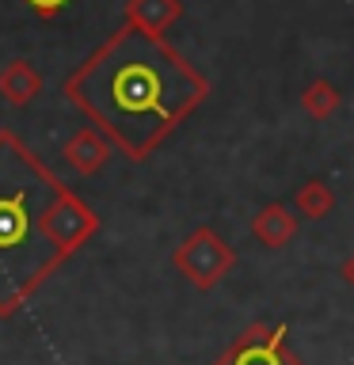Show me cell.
Masks as SVG:
<instances>
[{
    "label": "cell",
    "instance_id": "obj_9",
    "mask_svg": "<svg viewBox=\"0 0 354 365\" xmlns=\"http://www.w3.org/2000/svg\"><path fill=\"white\" fill-rule=\"evenodd\" d=\"M251 232H256V240H263V247H282V244L293 240L297 221H293V213L285 210V205H267V210L256 213Z\"/></svg>",
    "mask_w": 354,
    "mask_h": 365
},
{
    "label": "cell",
    "instance_id": "obj_13",
    "mask_svg": "<svg viewBox=\"0 0 354 365\" xmlns=\"http://www.w3.org/2000/svg\"><path fill=\"white\" fill-rule=\"evenodd\" d=\"M343 278H347L354 285V259H347V267H343Z\"/></svg>",
    "mask_w": 354,
    "mask_h": 365
},
{
    "label": "cell",
    "instance_id": "obj_4",
    "mask_svg": "<svg viewBox=\"0 0 354 365\" xmlns=\"http://www.w3.org/2000/svg\"><path fill=\"white\" fill-rule=\"evenodd\" d=\"M217 365H301L285 350V327H248Z\"/></svg>",
    "mask_w": 354,
    "mask_h": 365
},
{
    "label": "cell",
    "instance_id": "obj_3",
    "mask_svg": "<svg viewBox=\"0 0 354 365\" xmlns=\"http://www.w3.org/2000/svg\"><path fill=\"white\" fill-rule=\"evenodd\" d=\"M233 262H236L233 247H228L213 228H198V232H191L187 240H183V247L176 251V267L187 274L198 289L217 285L228 270H233Z\"/></svg>",
    "mask_w": 354,
    "mask_h": 365
},
{
    "label": "cell",
    "instance_id": "obj_5",
    "mask_svg": "<svg viewBox=\"0 0 354 365\" xmlns=\"http://www.w3.org/2000/svg\"><path fill=\"white\" fill-rule=\"evenodd\" d=\"M96 228H99L96 213H91L76 194H69V190L57 194V202L50 210V236H54V244H57L61 255H69L73 247H80L91 232H96Z\"/></svg>",
    "mask_w": 354,
    "mask_h": 365
},
{
    "label": "cell",
    "instance_id": "obj_6",
    "mask_svg": "<svg viewBox=\"0 0 354 365\" xmlns=\"http://www.w3.org/2000/svg\"><path fill=\"white\" fill-rule=\"evenodd\" d=\"M179 16H183V0H130L126 4V23H133L148 34H164Z\"/></svg>",
    "mask_w": 354,
    "mask_h": 365
},
{
    "label": "cell",
    "instance_id": "obj_7",
    "mask_svg": "<svg viewBox=\"0 0 354 365\" xmlns=\"http://www.w3.org/2000/svg\"><path fill=\"white\" fill-rule=\"evenodd\" d=\"M42 91V76L31 61H8L4 73H0V96H4L11 107H27V103Z\"/></svg>",
    "mask_w": 354,
    "mask_h": 365
},
{
    "label": "cell",
    "instance_id": "obj_10",
    "mask_svg": "<svg viewBox=\"0 0 354 365\" xmlns=\"http://www.w3.org/2000/svg\"><path fill=\"white\" fill-rule=\"evenodd\" d=\"M293 205H297V213L301 217H324L331 205H335V194H331V187L328 182H320V179H313V182H305L301 187V194L293 198Z\"/></svg>",
    "mask_w": 354,
    "mask_h": 365
},
{
    "label": "cell",
    "instance_id": "obj_8",
    "mask_svg": "<svg viewBox=\"0 0 354 365\" xmlns=\"http://www.w3.org/2000/svg\"><path fill=\"white\" fill-rule=\"evenodd\" d=\"M107 156H111V145L103 141L96 130H80V133L69 137V145H65V160L80 171V175H91V171H99Z\"/></svg>",
    "mask_w": 354,
    "mask_h": 365
},
{
    "label": "cell",
    "instance_id": "obj_12",
    "mask_svg": "<svg viewBox=\"0 0 354 365\" xmlns=\"http://www.w3.org/2000/svg\"><path fill=\"white\" fill-rule=\"evenodd\" d=\"M23 4H31V11L34 16H42V19H50V16H57L65 4H73V0H23Z\"/></svg>",
    "mask_w": 354,
    "mask_h": 365
},
{
    "label": "cell",
    "instance_id": "obj_11",
    "mask_svg": "<svg viewBox=\"0 0 354 365\" xmlns=\"http://www.w3.org/2000/svg\"><path fill=\"white\" fill-rule=\"evenodd\" d=\"M301 103H305V110L313 114L316 122H324V118H331V114H335V107H339V91L331 88L328 80H313V84L305 88Z\"/></svg>",
    "mask_w": 354,
    "mask_h": 365
},
{
    "label": "cell",
    "instance_id": "obj_2",
    "mask_svg": "<svg viewBox=\"0 0 354 365\" xmlns=\"http://www.w3.org/2000/svg\"><path fill=\"white\" fill-rule=\"evenodd\" d=\"M61 190L16 137L0 133V316L65 259L50 236V210Z\"/></svg>",
    "mask_w": 354,
    "mask_h": 365
},
{
    "label": "cell",
    "instance_id": "obj_1",
    "mask_svg": "<svg viewBox=\"0 0 354 365\" xmlns=\"http://www.w3.org/2000/svg\"><path fill=\"white\" fill-rule=\"evenodd\" d=\"M65 91L126 156L145 160L160 137L206 99V76L171 50L164 34L126 23L65 80Z\"/></svg>",
    "mask_w": 354,
    "mask_h": 365
}]
</instances>
